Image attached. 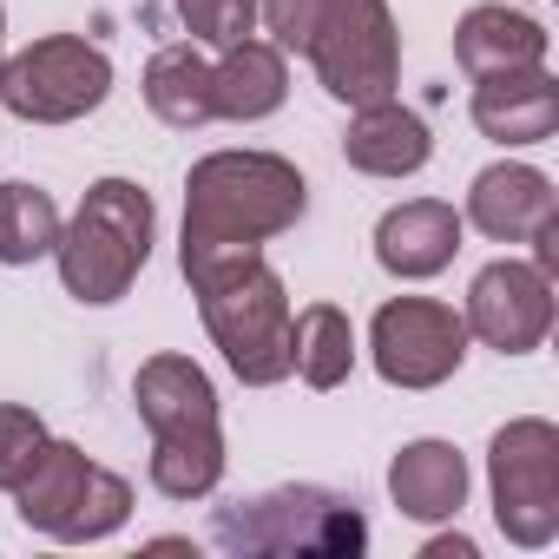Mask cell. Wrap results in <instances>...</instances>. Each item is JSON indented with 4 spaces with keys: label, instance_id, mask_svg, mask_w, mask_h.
Listing matches in <instances>:
<instances>
[{
    "label": "cell",
    "instance_id": "1",
    "mask_svg": "<svg viewBox=\"0 0 559 559\" xmlns=\"http://www.w3.org/2000/svg\"><path fill=\"white\" fill-rule=\"evenodd\" d=\"M310 204V185L276 152H211L185 178V243L178 263L217 250H263V237H284Z\"/></svg>",
    "mask_w": 559,
    "mask_h": 559
},
{
    "label": "cell",
    "instance_id": "2",
    "mask_svg": "<svg viewBox=\"0 0 559 559\" xmlns=\"http://www.w3.org/2000/svg\"><path fill=\"white\" fill-rule=\"evenodd\" d=\"M263 27H270V47L310 53L330 99L343 106L395 99L402 40H395L389 0H263Z\"/></svg>",
    "mask_w": 559,
    "mask_h": 559
},
{
    "label": "cell",
    "instance_id": "3",
    "mask_svg": "<svg viewBox=\"0 0 559 559\" xmlns=\"http://www.w3.org/2000/svg\"><path fill=\"white\" fill-rule=\"evenodd\" d=\"M211 343L224 349L230 376L250 389H270L290 376V297L284 276L263 263V250H217L185 263Z\"/></svg>",
    "mask_w": 559,
    "mask_h": 559
},
{
    "label": "cell",
    "instance_id": "4",
    "mask_svg": "<svg viewBox=\"0 0 559 559\" xmlns=\"http://www.w3.org/2000/svg\"><path fill=\"white\" fill-rule=\"evenodd\" d=\"M139 421L152 428V487L165 500H204L224 480L217 389L191 356H152L132 376Z\"/></svg>",
    "mask_w": 559,
    "mask_h": 559
},
{
    "label": "cell",
    "instance_id": "5",
    "mask_svg": "<svg viewBox=\"0 0 559 559\" xmlns=\"http://www.w3.org/2000/svg\"><path fill=\"white\" fill-rule=\"evenodd\" d=\"M152 224H158V211H152V198L132 178H99L80 198L73 224L60 230V243H53L67 297H80V304H119L139 284L145 257H152Z\"/></svg>",
    "mask_w": 559,
    "mask_h": 559
},
{
    "label": "cell",
    "instance_id": "6",
    "mask_svg": "<svg viewBox=\"0 0 559 559\" xmlns=\"http://www.w3.org/2000/svg\"><path fill=\"white\" fill-rule=\"evenodd\" d=\"M211 539L224 552H304V559H336V552H362L369 546V520L356 513L349 493L330 487H270L250 500L217 507Z\"/></svg>",
    "mask_w": 559,
    "mask_h": 559
},
{
    "label": "cell",
    "instance_id": "7",
    "mask_svg": "<svg viewBox=\"0 0 559 559\" xmlns=\"http://www.w3.org/2000/svg\"><path fill=\"white\" fill-rule=\"evenodd\" d=\"M14 500H21V520L34 533L80 546V539H106V533L126 526L132 480L86 461V448H73V441H47L40 461L27 467V480L14 487Z\"/></svg>",
    "mask_w": 559,
    "mask_h": 559
},
{
    "label": "cell",
    "instance_id": "8",
    "mask_svg": "<svg viewBox=\"0 0 559 559\" xmlns=\"http://www.w3.org/2000/svg\"><path fill=\"white\" fill-rule=\"evenodd\" d=\"M106 93H112V60L73 34L34 40L21 60L0 67V106L27 126H73V119L99 112Z\"/></svg>",
    "mask_w": 559,
    "mask_h": 559
},
{
    "label": "cell",
    "instance_id": "9",
    "mask_svg": "<svg viewBox=\"0 0 559 559\" xmlns=\"http://www.w3.org/2000/svg\"><path fill=\"white\" fill-rule=\"evenodd\" d=\"M493 520L513 546H546L559 533V428L526 415L507 421L487 448Z\"/></svg>",
    "mask_w": 559,
    "mask_h": 559
},
{
    "label": "cell",
    "instance_id": "10",
    "mask_svg": "<svg viewBox=\"0 0 559 559\" xmlns=\"http://www.w3.org/2000/svg\"><path fill=\"white\" fill-rule=\"evenodd\" d=\"M369 349H376L382 382H395V389H435V382H448L461 369L467 323L448 304H435V297H395V304L376 310Z\"/></svg>",
    "mask_w": 559,
    "mask_h": 559
},
{
    "label": "cell",
    "instance_id": "11",
    "mask_svg": "<svg viewBox=\"0 0 559 559\" xmlns=\"http://www.w3.org/2000/svg\"><path fill=\"white\" fill-rule=\"evenodd\" d=\"M467 336H480L500 356H526L552 330V276L539 263H487L467 290Z\"/></svg>",
    "mask_w": 559,
    "mask_h": 559
},
{
    "label": "cell",
    "instance_id": "12",
    "mask_svg": "<svg viewBox=\"0 0 559 559\" xmlns=\"http://www.w3.org/2000/svg\"><path fill=\"white\" fill-rule=\"evenodd\" d=\"M474 126L500 145H546L559 132V86L546 67L474 80Z\"/></svg>",
    "mask_w": 559,
    "mask_h": 559
},
{
    "label": "cell",
    "instance_id": "13",
    "mask_svg": "<svg viewBox=\"0 0 559 559\" xmlns=\"http://www.w3.org/2000/svg\"><path fill=\"white\" fill-rule=\"evenodd\" d=\"M559 217L552 178L533 165H487L467 191V224L493 243H526L533 230H546Z\"/></svg>",
    "mask_w": 559,
    "mask_h": 559
},
{
    "label": "cell",
    "instance_id": "14",
    "mask_svg": "<svg viewBox=\"0 0 559 559\" xmlns=\"http://www.w3.org/2000/svg\"><path fill=\"white\" fill-rule=\"evenodd\" d=\"M454 250H461V211L441 204V198H408V204H395V211L376 224V257H382V270H389V276H408V284H415V276L448 270Z\"/></svg>",
    "mask_w": 559,
    "mask_h": 559
},
{
    "label": "cell",
    "instance_id": "15",
    "mask_svg": "<svg viewBox=\"0 0 559 559\" xmlns=\"http://www.w3.org/2000/svg\"><path fill=\"white\" fill-rule=\"evenodd\" d=\"M428 152H435L428 126H421L408 106H395V99L356 106V119H349V132H343V158H349L356 171H369V178H408V171L428 165Z\"/></svg>",
    "mask_w": 559,
    "mask_h": 559
},
{
    "label": "cell",
    "instance_id": "16",
    "mask_svg": "<svg viewBox=\"0 0 559 559\" xmlns=\"http://www.w3.org/2000/svg\"><path fill=\"white\" fill-rule=\"evenodd\" d=\"M454 60L487 80V73H520V67H546V27L533 14L513 8H467L454 27Z\"/></svg>",
    "mask_w": 559,
    "mask_h": 559
},
{
    "label": "cell",
    "instance_id": "17",
    "mask_svg": "<svg viewBox=\"0 0 559 559\" xmlns=\"http://www.w3.org/2000/svg\"><path fill=\"white\" fill-rule=\"evenodd\" d=\"M389 493L408 520H454L467 507V461L448 441H408L389 461Z\"/></svg>",
    "mask_w": 559,
    "mask_h": 559
},
{
    "label": "cell",
    "instance_id": "18",
    "mask_svg": "<svg viewBox=\"0 0 559 559\" xmlns=\"http://www.w3.org/2000/svg\"><path fill=\"white\" fill-rule=\"evenodd\" d=\"M290 93V73H284V47L270 40H237L224 47V60L211 67V99H217V119H270Z\"/></svg>",
    "mask_w": 559,
    "mask_h": 559
},
{
    "label": "cell",
    "instance_id": "19",
    "mask_svg": "<svg viewBox=\"0 0 559 559\" xmlns=\"http://www.w3.org/2000/svg\"><path fill=\"white\" fill-rule=\"evenodd\" d=\"M145 106L171 126V132H198L217 119V99H211V60L198 53V40H178V47H158L152 67H145Z\"/></svg>",
    "mask_w": 559,
    "mask_h": 559
},
{
    "label": "cell",
    "instance_id": "20",
    "mask_svg": "<svg viewBox=\"0 0 559 559\" xmlns=\"http://www.w3.org/2000/svg\"><path fill=\"white\" fill-rule=\"evenodd\" d=\"M356 369V330L336 304H310L304 317H290V376H304L310 389H336Z\"/></svg>",
    "mask_w": 559,
    "mask_h": 559
},
{
    "label": "cell",
    "instance_id": "21",
    "mask_svg": "<svg viewBox=\"0 0 559 559\" xmlns=\"http://www.w3.org/2000/svg\"><path fill=\"white\" fill-rule=\"evenodd\" d=\"M60 204L40 191V185H0V263H34V257H53L60 243Z\"/></svg>",
    "mask_w": 559,
    "mask_h": 559
},
{
    "label": "cell",
    "instance_id": "22",
    "mask_svg": "<svg viewBox=\"0 0 559 559\" xmlns=\"http://www.w3.org/2000/svg\"><path fill=\"white\" fill-rule=\"evenodd\" d=\"M53 435H47V421L34 415V408H21V402H0V487H21L27 480V467L40 461V448H47Z\"/></svg>",
    "mask_w": 559,
    "mask_h": 559
},
{
    "label": "cell",
    "instance_id": "23",
    "mask_svg": "<svg viewBox=\"0 0 559 559\" xmlns=\"http://www.w3.org/2000/svg\"><path fill=\"white\" fill-rule=\"evenodd\" d=\"M178 21L198 47H237L257 27V0H178Z\"/></svg>",
    "mask_w": 559,
    "mask_h": 559
},
{
    "label": "cell",
    "instance_id": "24",
    "mask_svg": "<svg viewBox=\"0 0 559 559\" xmlns=\"http://www.w3.org/2000/svg\"><path fill=\"white\" fill-rule=\"evenodd\" d=\"M428 559H474V539H428Z\"/></svg>",
    "mask_w": 559,
    "mask_h": 559
},
{
    "label": "cell",
    "instance_id": "25",
    "mask_svg": "<svg viewBox=\"0 0 559 559\" xmlns=\"http://www.w3.org/2000/svg\"><path fill=\"white\" fill-rule=\"evenodd\" d=\"M0 34H8V27H0ZM0 67H8V60H0Z\"/></svg>",
    "mask_w": 559,
    "mask_h": 559
}]
</instances>
